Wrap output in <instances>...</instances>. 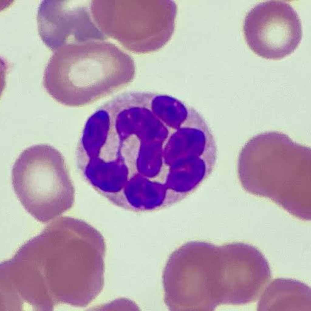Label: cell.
<instances>
[{
	"label": "cell",
	"mask_w": 311,
	"mask_h": 311,
	"mask_svg": "<svg viewBox=\"0 0 311 311\" xmlns=\"http://www.w3.org/2000/svg\"><path fill=\"white\" fill-rule=\"evenodd\" d=\"M257 309L258 311H310V288L298 280L275 279L265 287Z\"/></svg>",
	"instance_id": "obj_7"
},
{
	"label": "cell",
	"mask_w": 311,
	"mask_h": 311,
	"mask_svg": "<svg viewBox=\"0 0 311 311\" xmlns=\"http://www.w3.org/2000/svg\"><path fill=\"white\" fill-rule=\"evenodd\" d=\"M12 184L25 210L42 223L48 222L70 207L72 194L63 158L46 144L24 150L15 161Z\"/></svg>",
	"instance_id": "obj_2"
},
{
	"label": "cell",
	"mask_w": 311,
	"mask_h": 311,
	"mask_svg": "<svg viewBox=\"0 0 311 311\" xmlns=\"http://www.w3.org/2000/svg\"><path fill=\"white\" fill-rule=\"evenodd\" d=\"M64 53L53 54L43 77L46 91L62 105H89L117 92L130 82L128 71L118 61L75 60Z\"/></svg>",
	"instance_id": "obj_3"
},
{
	"label": "cell",
	"mask_w": 311,
	"mask_h": 311,
	"mask_svg": "<svg viewBox=\"0 0 311 311\" xmlns=\"http://www.w3.org/2000/svg\"><path fill=\"white\" fill-rule=\"evenodd\" d=\"M121 6V40L131 52L144 54L161 49L174 31L177 13L170 0H131Z\"/></svg>",
	"instance_id": "obj_5"
},
{
	"label": "cell",
	"mask_w": 311,
	"mask_h": 311,
	"mask_svg": "<svg viewBox=\"0 0 311 311\" xmlns=\"http://www.w3.org/2000/svg\"><path fill=\"white\" fill-rule=\"evenodd\" d=\"M238 173L244 189L301 220L311 214V151L282 132L257 134L243 147Z\"/></svg>",
	"instance_id": "obj_1"
},
{
	"label": "cell",
	"mask_w": 311,
	"mask_h": 311,
	"mask_svg": "<svg viewBox=\"0 0 311 311\" xmlns=\"http://www.w3.org/2000/svg\"><path fill=\"white\" fill-rule=\"evenodd\" d=\"M243 30L247 43L255 54L279 60L293 53L302 36L301 21L289 3L280 0L259 2L247 14Z\"/></svg>",
	"instance_id": "obj_4"
},
{
	"label": "cell",
	"mask_w": 311,
	"mask_h": 311,
	"mask_svg": "<svg viewBox=\"0 0 311 311\" xmlns=\"http://www.w3.org/2000/svg\"><path fill=\"white\" fill-rule=\"evenodd\" d=\"M236 274L232 254L226 245L205 243L198 260L197 284L208 311L230 305L234 295Z\"/></svg>",
	"instance_id": "obj_6"
}]
</instances>
